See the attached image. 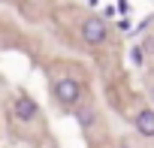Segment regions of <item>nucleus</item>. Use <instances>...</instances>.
I'll return each instance as SVG.
<instances>
[{
	"mask_svg": "<svg viewBox=\"0 0 154 148\" xmlns=\"http://www.w3.org/2000/svg\"><path fill=\"white\" fill-rule=\"evenodd\" d=\"M12 115H15V121H36V115H39V106L33 103V97H27V94H18L15 100H12Z\"/></svg>",
	"mask_w": 154,
	"mask_h": 148,
	"instance_id": "3",
	"label": "nucleus"
},
{
	"mask_svg": "<svg viewBox=\"0 0 154 148\" xmlns=\"http://www.w3.org/2000/svg\"><path fill=\"white\" fill-rule=\"evenodd\" d=\"M151 103H154V88H151Z\"/></svg>",
	"mask_w": 154,
	"mask_h": 148,
	"instance_id": "8",
	"label": "nucleus"
},
{
	"mask_svg": "<svg viewBox=\"0 0 154 148\" xmlns=\"http://www.w3.org/2000/svg\"><path fill=\"white\" fill-rule=\"evenodd\" d=\"M142 51H154V39H148V42H145V48H142Z\"/></svg>",
	"mask_w": 154,
	"mask_h": 148,
	"instance_id": "7",
	"label": "nucleus"
},
{
	"mask_svg": "<svg viewBox=\"0 0 154 148\" xmlns=\"http://www.w3.org/2000/svg\"><path fill=\"white\" fill-rule=\"evenodd\" d=\"M106 36H109V27H106L103 18L94 15V18H85V21H82V39H85L88 45H103Z\"/></svg>",
	"mask_w": 154,
	"mask_h": 148,
	"instance_id": "2",
	"label": "nucleus"
},
{
	"mask_svg": "<svg viewBox=\"0 0 154 148\" xmlns=\"http://www.w3.org/2000/svg\"><path fill=\"white\" fill-rule=\"evenodd\" d=\"M51 91H54V100H57L60 109H75L79 100H82V85L75 82L72 76H60Z\"/></svg>",
	"mask_w": 154,
	"mask_h": 148,
	"instance_id": "1",
	"label": "nucleus"
},
{
	"mask_svg": "<svg viewBox=\"0 0 154 148\" xmlns=\"http://www.w3.org/2000/svg\"><path fill=\"white\" fill-rule=\"evenodd\" d=\"M45 148H54V145H45Z\"/></svg>",
	"mask_w": 154,
	"mask_h": 148,
	"instance_id": "9",
	"label": "nucleus"
},
{
	"mask_svg": "<svg viewBox=\"0 0 154 148\" xmlns=\"http://www.w3.org/2000/svg\"><path fill=\"white\" fill-rule=\"evenodd\" d=\"M79 121H82V127H91V124H94V112H91V109H82V112H79Z\"/></svg>",
	"mask_w": 154,
	"mask_h": 148,
	"instance_id": "5",
	"label": "nucleus"
},
{
	"mask_svg": "<svg viewBox=\"0 0 154 148\" xmlns=\"http://www.w3.org/2000/svg\"><path fill=\"white\" fill-rule=\"evenodd\" d=\"M133 127H136V133L139 136H154V112L151 109H139L136 112V118H133Z\"/></svg>",
	"mask_w": 154,
	"mask_h": 148,
	"instance_id": "4",
	"label": "nucleus"
},
{
	"mask_svg": "<svg viewBox=\"0 0 154 148\" xmlns=\"http://www.w3.org/2000/svg\"><path fill=\"white\" fill-rule=\"evenodd\" d=\"M142 54H145V51H142V45H136V48L130 51V60H133V63H142Z\"/></svg>",
	"mask_w": 154,
	"mask_h": 148,
	"instance_id": "6",
	"label": "nucleus"
}]
</instances>
